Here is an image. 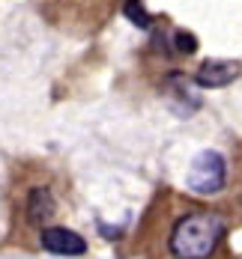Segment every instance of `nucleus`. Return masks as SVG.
Returning a JSON list of instances; mask_svg holds the SVG:
<instances>
[{"label":"nucleus","instance_id":"7ed1b4c3","mask_svg":"<svg viewBox=\"0 0 242 259\" xmlns=\"http://www.w3.org/2000/svg\"><path fill=\"white\" fill-rule=\"evenodd\" d=\"M42 247L48 253H60V256H81L87 253V241L72 230H63V227H45L39 235Z\"/></svg>","mask_w":242,"mask_h":259},{"label":"nucleus","instance_id":"f257e3e1","mask_svg":"<svg viewBox=\"0 0 242 259\" xmlns=\"http://www.w3.org/2000/svg\"><path fill=\"white\" fill-rule=\"evenodd\" d=\"M224 235L221 214L197 208L183 214L170 233V253L177 259H210Z\"/></svg>","mask_w":242,"mask_h":259},{"label":"nucleus","instance_id":"423d86ee","mask_svg":"<svg viewBox=\"0 0 242 259\" xmlns=\"http://www.w3.org/2000/svg\"><path fill=\"white\" fill-rule=\"evenodd\" d=\"M126 15L132 18V24H137V27H150V15L137 6V0H129L126 3Z\"/></svg>","mask_w":242,"mask_h":259},{"label":"nucleus","instance_id":"39448f33","mask_svg":"<svg viewBox=\"0 0 242 259\" xmlns=\"http://www.w3.org/2000/svg\"><path fill=\"white\" fill-rule=\"evenodd\" d=\"M54 197L48 188H33L30 191V200H27V211H30V221H36V224H42V221H48L54 214Z\"/></svg>","mask_w":242,"mask_h":259},{"label":"nucleus","instance_id":"20e7f679","mask_svg":"<svg viewBox=\"0 0 242 259\" xmlns=\"http://www.w3.org/2000/svg\"><path fill=\"white\" fill-rule=\"evenodd\" d=\"M236 78H239V63H233V60H206L194 75L200 87H227Z\"/></svg>","mask_w":242,"mask_h":259},{"label":"nucleus","instance_id":"0eeeda50","mask_svg":"<svg viewBox=\"0 0 242 259\" xmlns=\"http://www.w3.org/2000/svg\"><path fill=\"white\" fill-rule=\"evenodd\" d=\"M177 45H180V51L183 54H194L197 51V39H194L191 33H177Z\"/></svg>","mask_w":242,"mask_h":259},{"label":"nucleus","instance_id":"f03ea898","mask_svg":"<svg viewBox=\"0 0 242 259\" xmlns=\"http://www.w3.org/2000/svg\"><path fill=\"white\" fill-rule=\"evenodd\" d=\"M224 176H227V164L221 152L215 149H206L191 161L188 167V191L194 194H215L224 188Z\"/></svg>","mask_w":242,"mask_h":259}]
</instances>
